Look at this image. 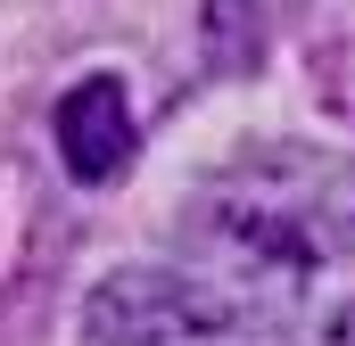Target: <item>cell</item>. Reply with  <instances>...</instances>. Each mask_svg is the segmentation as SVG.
I'll list each match as a JSON object with an SVG mask.
<instances>
[{"mask_svg": "<svg viewBox=\"0 0 355 346\" xmlns=\"http://www.w3.org/2000/svg\"><path fill=\"white\" fill-rule=\"evenodd\" d=\"M174 264L232 346H355V165L306 140L215 165Z\"/></svg>", "mask_w": 355, "mask_h": 346, "instance_id": "1", "label": "cell"}, {"mask_svg": "<svg viewBox=\"0 0 355 346\" xmlns=\"http://www.w3.org/2000/svg\"><path fill=\"white\" fill-rule=\"evenodd\" d=\"M58 149H67V173L75 181H116L124 157H132V107H124V83L91 75L58 99Z\"/></svg>", "mask_w": 355, "mask_h": 346, "instance_id": "3", "label": "cell"}, {"mask_svg": "<svg viewBox=\"0 0 355 346\" xmlns=\"http://www.w3.org/2000/svg\"><path fill=\"white\" fill-rule=\"evenodd\" d=\"M91 346H232L182 264H124L91 289Z\"/></svg>", "mask_w": 355, "mask_h": 346, "instance_id": "2", "label": "cell"}]
</instances>
